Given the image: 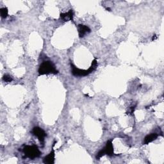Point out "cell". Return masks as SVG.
Returning <instances> with one entry per match:
<instances>
[{"label": "cell", "instance_id": "6da1fadb", "mask_svg": "<svg viewBox=\"0 0 164 164\" xmlns=\"http://www.w3.org/2000/svg\"><path fill=\"white\" fill-rule=\"evenodd\" d=\"M71 69H72V74L74 76H85L90 75V73H92V72L94 71L96 69V68L98 67V61L96 59L94 60L92 62L90 67L87 70L80 69L76 67L73 64H71Z\"/></svg>", "mask_w": 164, "mask_h": 164}, {"label": "cell", "instance_id": "7a4b0ae2", "mask_svg": "<svg viewBox=\"0 0 164 164\" xmlns=\"http://www.w3.org/2000/svg\"><path fill=\"white\" fill-rule=\"evenodd\" d=\"M58 72L56 70L54 64L50 60L44 61L39 68V74L40 75L54 74L56 75Z\"/></svg>", "mask_w": 164, "mask_h": 164}, {"label": "cell", "instance_id": "3957f363", "mask_svg": "<svg viewBox=\"0 0 164 164\" xmlns=\"http://www.w3.org/2000/svg\"><path fill=\"white\" fill-rule=\"evenodd\" d=\"M23 152H24L25 157L30 159L36 158L41 154V152L36 145L25 146L23 148Z\"/></svg>", "mask_w": 164, "mask_h": 164}, {"label": "cell", "instance_id": "277c9868", "mask_svg": "<svg viewBox=\"0 0 164 164\" xmlns=\"http://www.w3.org/2000/svg\"><path fill=\"white\" fill-rule=\"evenodd\" d=\"M113 146L112 140H110L107 142L106 146H104V147L98 152V153L96 155V159L99 160L102 157H103L105 155L111 157L113 156Z\"/></svg>", "mask_w": 164, "mask_h": 164}, {"label": "cell", "instance_id": "5b68a950", "mask_svg": "<svg viewBox=\"0 0 164 164\" xmlns=\"http://www.w3.org/2000/svg\"><path fill=\"white\" fill-rule=\"evenodd\" d=\"M31 133L33 135H35L38 138V139L39 140V141L43 143L44 142L45 138L46 137V133L42 128L37 127V126L34 127L31 131Z\"/></svg>", "mask_w": 164, "mask_h": 164}, {"label": "cell", "instance_id": "8992f818", "mask_svg": "<svg viewBox=\"0 0 164 164\" xmlns=\"http://www.w3.org/2000/svg\"><path fill=\"white\" fill-rule=\"evenodd\" d=\"M78 30L79 37L80 38L84 37L86 34L90 32V29L89 28V27L84 25H79L78 26Z\"/></svg>", "mask_w": 164, "mask_h": 164}, {"label": "cell", "instance_id": "52a82bcc", "mask_svg": "<svg viewBox=\"0 0 164 164\" xmlns=\"http://www.w3.org/2000/svg\"><path fill=\"white\" fill-rule=\"evenodd\" d=\"M55 150L53 149L50 153L44 158L43 162L44 163H47V164L54 163H55Z\"/></svg>", "mask_w": 164, "mask_h": 164}, {"label": "cell", "instance_id": "ba28073f", "mask_svg": "<svg viewBox=\"0 0 164 164\" xmlns=\"http://www.w3.org/2000/svg\"><path fill=\"white\" fill-rule=\"evenodd\" d=\"M73 10H70L68 11L67 12L65 13H62L60 14V18L62 19L64 21H71L73 19Z\"/></svg>", "mask_w": 164, "mask_h": 164}, {"label": "cell", "instance_id": "9c48e42d", "mask_svg": "<svg viewBox=\"0 0 164 164\" xmlns=\"http://www.w3.org/2000/svg\"><path fill=\"white\" fill-rule=\"evenodd\" d=\"M158 136V135L156 133H151L149 135H147L144 138V144H148L150 142L154 141V140H155L157 138Z\"/></svg>", "mask_w": 164, "mask_h": 164}, {"label": "cell", "instance_id": "30bf717a", "mask_svg": "<svg viewBox=\"0 0 164 164\" xmlns=\"http://www.w3.org/2000/svg\"><path fill=\"white\" fill-rule=\"evenodd\" d=\"M0 14H1V17L2 18H6L8 14V11L7 8L3 7L0 9Z\"/></svg>", "mask_w": 164, "mask_h": 164}, {"label": "cell", "instance_id": "8fae6325", "mask_svg": "<svg viewBox=\"0 0 164 164\" xmlns=\"http://www.w3.org/2000/svg\"><path fill=\"white\" fill-rule=\"evenodd\" d=\"M3 81H5V82H7V83H9V82H11L12 81V78L9 75H4V76L3 77Z\"/></svg>", "mask_w": 164, "mask_h": 164}]
</instances>
